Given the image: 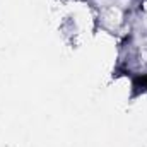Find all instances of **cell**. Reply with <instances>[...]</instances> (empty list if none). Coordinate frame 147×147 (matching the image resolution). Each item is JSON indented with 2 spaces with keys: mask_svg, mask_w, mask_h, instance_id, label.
I'll use <instances>...</instances> for the list:
<instances>
[{
  "mask_svg": "<svg viewBox=\"0 0 147 147\" xmlns=\"http://www.w3.org/2000/svg\"><path fill=\"white\" fill-rule=\"evenodd\" d=\"M135 87H147V75L135 79Z\"/></svg>",
  "mask_w": 147,
  "mask_h": 147,
  "instance_id": "obj_1",
  "label": "cell"
}]
</instances>
